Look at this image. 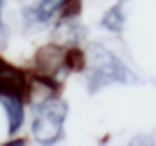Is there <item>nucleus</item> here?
Here are the masks:
<instances>
[{
  "mask_svg": "<svg viewBox=\"0 0 156 146\" xmlns=\"http://www.w3.org/2000/svg\"><path fill=\"white\" fill-rule=\"evenodd\" d=\"M2 11H3V0H0V32L3 31V20H2Z\"/></svg>",
  "mask_w": 156,
  "mask_h": 146,
  "instance_id": "obj_10",
  "label": "nucleus"
},
{
  "mask_svg": "<svg viewBox=\"0 0 156 146\" xmlns=\"http://www.w3.org/2000/svg\"><path fill=\"white\" fill-rule=\"evenodd\" d=\"M127 2L129 0H118L112 8H109L104 12V15L100 22L103 29H106L109 32H115V34H119L124 31L126 18H127V15H126Z\"/></svg>",
  "mask_w": 156,
  "mask_h": 146,
  "instance_id": "obj_7",
  "label": "nucleus"
},
{
  "mask_svg": "<svg viewBox=\"0 0 156 146\" xmlns=\"http://www.w3.org/2000/svg\"><path fill=\"white\" fill-rule=\"evenodd\" d=\"M26 143V140H23V138H17V140H11V141H8L6 144H25Z\"/></svg>",
  "mask_w": 156,
  "mask_h": 146,
  "instance_id": "obj_11",
  "label": "nucleus"
},
{
  "mask_svg": "<svg viewBox=\"0 0 156 146\" xmlns=\"http://www.w3.org/2000/svg\"><path fill=\"white\" fill-rule=\"evenodd\" d=\"M64 67L69 71L81 73L87 68V58L86 53L78 47H69L64 52Z\"/></svg>",
  "mask_w": 156,
  "mask_h": 146,
  "instance_id": "obj_8",
  "label": "nucleus"
},
{
  "mask_svg": "<svg viewBox=\"0 0 156 146\" xmlns=\"http://www.w3.org/2000/svg\"><path fill=\"white\" fill-rule=\"evenodd\" d=\"M20 98H0V105L3 107L8 119V134L14 135L20 131L25 123V107Z\"/></svg>",
  "mask_w": 156,
  "mask_h": 146,
  "instance_id": "obj_6",
  "label": "nucleus"
},
{
  "mask_svg": "<svg viewBox=\"0 0 156 146\" xmlns=\"http://www.w3.org/2000/svg\"><path fill=\"white\" fill-rule=\"evenodd\" d=\"M31 84L26 73L0 56V98L29 99Z\"/></svg>",
  "mask_w": 156,
  "mask_h": 146,
  "instance_id": "obj_3",
  "label": "nucleus"
},
{
  "mask_svg": "<svg viewBox=\"0 0 156 146\" xmlns=\"http://www.w3.org/2000/svg\"><path fill=\"white\" fill-rule=\"evenodd\" d=\"M35 65L41 75L58 76L64 67V52L57 44H46L35 53Z\"/></svg>",
  "mask_w": 156,
  "mask_h": 146,
  "instance_id": "obj_4",
  "label": "nucleus"
},
{
  "mask_svg": "<svg viewBox=\"0 0 156 146\" xmlns=\"http://www.w3.org/2000/svg\"><path fill=\"white\" fill-rule=\"evenodd\" d=\"M83 11V2L81 0H63L60 6V18L61 20H72L78 17Z\"/></svg>",
  "mask_w": 156,
  "mask_h": 146,
  "instance_id": "obj_9",
  "label": "nucleus"
},
{
  "mask_svg": "<svg viewBox=\"0 0 156 146\" xmlns=\"http://www.w3.org/2000/svg\"><path fill=\"white\" fill-rule=\"evenodd\" d=\"M67 110V104L54 95L40 101L34 108L35 116L31 128L34 138L41 144L57 143L63 137Z\"/></svg>",
  "mask_w": 156,
  "mask_h": 146,
  "instance_id": "obj_2",
  "label": "nucleus"
},
{
  "mask_svg": "<svg viewBox=\"0 0 156 146\" xmlns=\"http://www.w3.org/2000/svg\"><path fill=\"white\" fill-rule=\"evenodd\" d=\"M87 90L90 95L101 91L103 88L122 84L133 85L138 84L139 79L136 73L132 71L122 59H119L112 50L104 47L100 43H92L87 50Z\"/></svg>",
  "mask_w": 156,
  "mask_h": 146,
  "instance_id": "obj_1",
  "label": "nucleus"
},
{
  "mask_svg": "<svg viewBox=\"0 0 156 146\" xmlns=\"http://www.w3.org/2000/svg\"><path fill=\"white\" fill-rule=\"evenodd\" d=\"M63 0H38L35 6L23 9V18L26 25H44L60 9Z\"/></svg>",
  "mask_w": 156,
  "mask_h": 146,
  "instance_id": "obj_5",
  "label": "nucleus"
}]
</instances>
